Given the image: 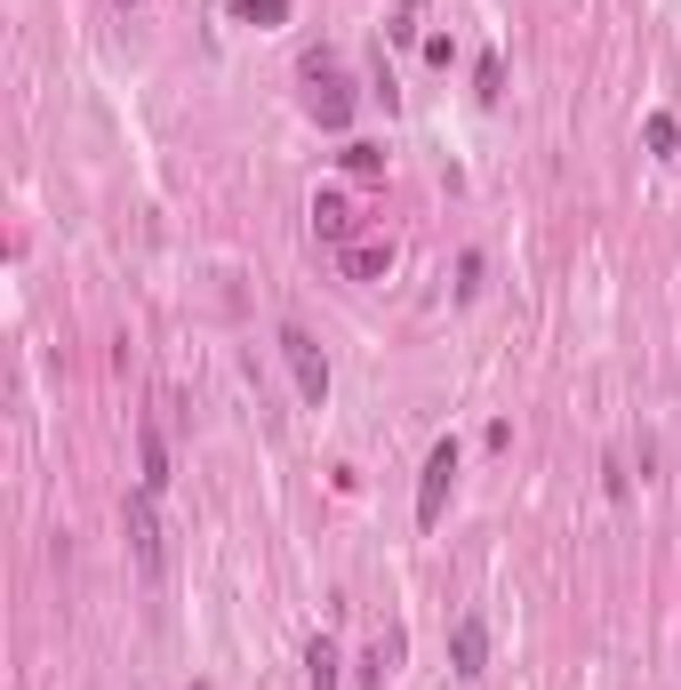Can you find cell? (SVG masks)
<instances>
[{
    "label": "cell",
    "instance_id": "1",
    "mask_svg": "<svg viewBox=\"0 0 681 690\" xmlns=\"http://www.w3.org/2000/svg\"><path fill=\"white\" fill-rule=\"evenodd\" d=\"M281 354H288V370H297V394L321 410V401H329V361H321V345L305 337L297 321H288V330H281Z\"/></svg>",
    "mask_w": 681,
    "mask_h": 690
},
{
    "label": "cell",
    "instance_id": "2",
    "mask_svg": "<svg viewBox=\"0 0 681 690\" xmlns=\"http://www.w3.org/2000/svg\"><path fill=\"white\" fill-rule=\"evenodd\" d=\"M449 482H458V442H433V458H425V482H417V522H425V531L441 522V498H449Z\"/></svg>",
    "mask_w": 681,
    "mask_h": 690
},
{
    "label": "cell",
    "instance_id": "3",
    "mask_svg": "<svg viewBox=\"0 0 681 690\" xmlns=\"http://www.w3.org/2000/svg\"><path fill=\"white\" fill-rule=\"evenodd\" d=\"M129 538H137L144 578H160V571H169V554H160V522H153V490H144V498H129Z\"/></svg>",
    "mask_w": 681,
    "mask_h": 690
},
{
    "label": "cell",
    "instance_id": "4",
    "mask_svg": "<svg viewBox=\"0 0 681 690\" xmlns=\"http://www.w3.org/2000/svg\"><path fill=\"white\" fill-rule=\"evenodd\" d=\"M305 80H313V113L329 120V129H337V120L354 113V97H345V80L329 73V56H305Z\"/></svg>",
    "mask_w": 681,
    "mask_h": 690
},
{
    "label": "cell",
    "instance_id": "5",
    "mask_svg": "<svg viewBox=\"0 0 681 690\" xmlns=\"http://www.w3.org/2000/svg\"><path fill=\"white\" fill-rule=\"evenodd\" d=\"M449 659H458V675H481V666H489V618H481V611H465V618H458V635H449Z\"/></svg>",
    "mask_w": 681,
    "mask_h": 690
},
{
    "label": "cell",
    "instance_id": "6",
    "mask_svg": "<svg viewBox=\"0 0 681 690\" xmlns=\"http://www.w3.org/2000/svg\"><path fill=\"white\" fill-rule=\"evenodd\" d=\"M313 233L345 241V233H354V201H345V193H321V201H313Z\"/></svg>",
    "mask_w": 681,
    "mask_h": 690
},
{
    "label": "cell",
    "instance_id": "7",
    "mask_svg": "<svg viewBox=\"0 0 681 690\" xmlns=\"http://www.w3.org/2000/svg\"><path fill=\"white\" fill-rule=\"evenodd\" d=\"M305 682H313V690H337V642H329V635L305 642Z\"/></svg>",
    "mask_w": 681,
    "mask_h": 690
},
{
    "label": "cell",
    "instance_id": "8",
    "mask_svg": "<svg viewBox=\"0 0 681 690\" xmlns=\"http://www.w3.org/2000/svg\"><path fill=\"white\" fill-rule=\"evenodd\" d=\"M385 266H394V241H354V250H345V273H385Z\"/></svg>",
    "mask_w": 681,
    "mask_h": 690
},
{
    "label": "cell",
    "instance_id": "9",
    "mask_svg": "<svg viewBox=\"0 0 681 690\" xmlns=\"http://www.w3.org/2000/svg\"><path fill=\"white\" fill-rule=\"evenodd\" d=\"M169 482V450H160V434H144V490H160Z\"/></svg>",
    "mask_w": 681,
    "mask_h": 690
},
{
    "label": "cell",
    "instance_id": "10",
    "mask_svg": "<svg viewBox=\"0 0 681 690\" xmlns=\"http://www.w3.org/2000/svg\"><path fill=\"white\" fill-rule=\"evenodd\" d=\"M673 137H681V129H673V113H650V145H657V153H673Z\"/></svg>",
    "mask_w": 681,
    "mask_h": 690
}]
</instances>
